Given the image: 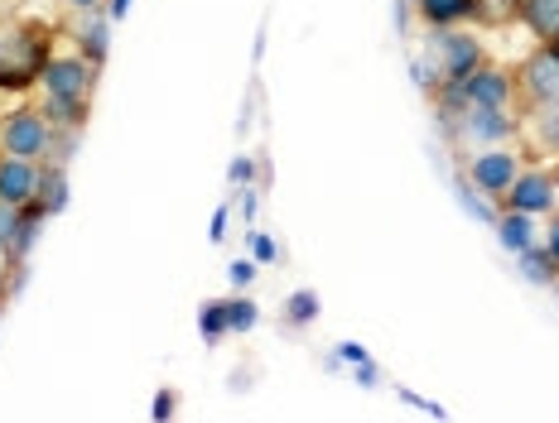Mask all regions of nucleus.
<instances>
[{"instance_id":"20e7f679","label":"nucleus","mask_w":559,"mask_h":423,"mask_svg":"<svg viewBox=\"0 0 559 423\" xmlns=\"http://www.w3.org/2000/svg\"><path fill=\"white\" fill-rule=\"evenodd\" d=\"M53 140H58V125L39 111V106H20V111H10L5 121H0V155L49 159Z\"/></svg>"},{"instance_id":"f03ea898","label":"nucleus","mask_w":559,"mask_h":423,"mask_svg":"<svg viewBox=\"0 0 559 423\" xmlns=\"http://www.w3.org/2000/svg\"><path fill=\"white\" fill-rule=\"evenodd\" d=\"M53 34L34 20H0V92H25L53 58Z\"/></svg>"},{"instance_id":"2eb2a0df","label":"nucleus","mask_w":559,"mask_h":423,"mask_svg":"<svg viewBox=\"0 0 559 423\" xmlns=\"http://www.w3.org/2000/svg\"><path fill=\"white\" fill-rule=\"evenodd\" d=\"M223 333H231V327H227V303H207V309H203V337H207V342H217Z\"/></svg>"},{"instance_id":"412c9836","label":"nucleus","mask_w":559,"mask_h":423,"mask_svg":"<svg viewBox=\"0 0 559 423\" xmlns=\"http://www.w3.org/2000/svg\"><path fill=\"white\" fill-rule=\"evenodd\" d=\"M126 5H131V0H111V20H121V15H126Z\"/></svg>"},{"instance_id":"9d476101","label":"nucleus","mask_w":559,"mask_h":423,"mask_svg":"<svg viewBox=\"0 0 559 423\" xmlns=\"http://www.w3.org/2000/svg\"><path fill=\"white\" fill-rule=\"evenodd\" d=\"M516 20L540 44H555L559 39V0H516Z\"/></svg>"},{"instance_id":"aec40b11","label":"nucleus","mask_w":559,"mask_h":423,"mask_svg":"<svg viewBox=\"0 0 559 423\" xmlns=\"http://www.w3.org/2000/svg\"><path fill=\"white\" fill-rule=\"evenodd\" d=\"M251 279V265H231V285H247Z\"/></svg>"},{"instance_id":"1a4fd4ad","label":"nucleus","mask_w":559,"mask_h":423,"mask_svg":"<svg viewBox=\"0 0 559 423\" xmlns=\"http://www.w3.org/2000/svg\"><path fill=\"white\" fill-rule=\"evenodd\" d=\"M415 10L429 29H453L463 20H483V0H415Z\"/></svg>"},{"instance_id":"39448f33","label":"nucleus","mask_w":559,"mask_h":423,"mask_svg":"<svg viewBox=\"0 0 559 423\" xmlns=\"http://www.w3.org/2000/svg\"><path fill=\"white\" fill-rule=\"evenodd\" d=\"M435 34L439 39H429V49H435V58H439L435 63L439 87H459V82H468L477 68H487V53L473 34H463V29H435Z\"/></svg>"},{"instance_id":"4be33fe9","label":"nucleus","mask_w":559,"mask_h":423,"mask_svg":"<svg viewBox=\"0 0 559 423\" xmlns=\"http://www.w3.org/2000/svg\"><path fill=\"white\" fill-rule=\"evenodd\" d=\"M555 179H559V169H555Z\"/></svg>"},{"instance_id":"4468645a","label":"nucleus","mask_w":559,"mask_h":423,"mask_svg":"<svg viewBox=\"0 0 559 423\" xmlns=\"http://www.w3.org/2000/svg\"><path fill=\"white\" fill-rule=\"evenodd\" d=\"M502 241L511 245V251H526V245H531V211L502 207Z\"/></svg>"},{"instance_id":"dca6fc26","label":"nucleus","mask_w":559,"mask_h":423,"mask_svg":"<svg viewBox=\"0 0 559 423\" xmlns=\"http://www.w3.org/2000/svg\"><path fill=\"white\" fill-rule=\"evenodd\" d=\"M251 323H255V309H251V303L231 299V303H227V327H231V333H241V327H251Z\"/></svg>"},{"instance_id":"7ed1b4c3","label":"nucleus","mask_w":559,"mask_h":423,"mask_svg":"<svg viewBox=\"0 0 559 423\" xmlns=\"http://www.w3.org/2000/svg\"><path fill=\"white\" fill-rule=\"evenodd\" d=\"M511 101H516V121H531L535 111L559 101V53L550 44H540L526 63H516V73H511Z\"/></svg>"},{"instance_id":"f3484780","label":"nucleus","mask_w":559,"mask_h":423,"mask_svg":"<svg viewBox=\"0 0 559 423\" xmlns=\"http://www.w3.org/2000/svg\"><path fill=\"white\" fill-rule=\"evenodd\" d=\"M313 313H319V299H313V293H299V299L289 303V317H295V323H309Z\"/></svg>"},{"instance_id":"6e6552de","label":"nucleus","mask_w":559,"mask_h":423,"mask_svg":"<svg viewBox=\"0 0 559 423\" xmlns=\"http://www.w3.org/2000/svg\"><path fill=\"white\" fill-rule=\"evenodd\" d=\"M39 159H20V155H0V203L10 207H29L39 193Z\"/></svg>"},{"instance_id":"9b49d317","label":"nucleus","mask_w":559,"mask_h":423,"mask_svg":"<svg viewBox=\"0 0 559 423\" xmlns=\"http://www.w3.org/2000/svg\"><path fill=\"white\" fill-rule=\"evenodd\" d=\"M521 125H531L535 149H540V155L559 159V101H550V106H545V111H535L531 121H521Z\"/></svg>"},{"instance_id":"a211bd4d","label":"nucleus","mask_w":559,"mask_h":423,"mask_svg":"<svg viewBox=\"0 0 559 423\" xmlns=\"http://www.w3.org/2000/svg\"><path fill=\"white\" fill-rule=\"evenodd\" d=\"M545 251H550V261L559 265V217L550 211V227H545Z\"/></svg>"},{"instance_id":"0eeeda50","label":"nucleus","mask_w":559,"mask_h":423,"mask_svg":"<svg viewBox=\"0 0 559 423\" xmlns=\"http://www.w3.org/2000/svg\"><path fill=\"white\" fill-rule=\"evenodd\" d=\"M516 173H521V159L511 149H487V155H473L463 164V183H473L487 197H502Z\"/></svg>"},{"instance_id":"423d86ee","label":"nucleus","mask_w":559,"mask_h":423,"mask_svg":"<svg viewBox=\"0 0 559 423\" xmlns=\"http://www.w3.org/2000/svg\"><path fill=\"white\" fill-rule=\"evenodd\" d=\"M555 193H559L555 169H521L497 203L511 207V211H531V217H540V211H555Z\"/></svg>"},{"instance_id":"f257e3e1","label":"nucleus","mask_w":559,"mask_h":423,"mask_svg":"<svg viewBox=\"0 0 559 423\" xmlns=\"http://www.w3.org/2000/svg\"><path fill=\"white\" fill-rule=\"evenodd\" d=\"M92 82H97V63L87 53H63L44 63V116L58 125V131H78L92 111Z\"/></svg>"},{"instance_id":"ddd939ff","label":"nucleus","mask_w":559,"mask_h":423,"mask_svg":"<svg viewBox=\"0 0 559 423\" xmlns=\"http://www.w3.org/2000/svg\"><path fill=\"white\" fill-rule=\"evenodd\" d=\"M73 34L83 44V53L102 68V58H107V20H87V10H83V29H73Z\"/></svg>"},{"instance_id":"f8f14e48","label":"nucleus","mask_w":559,"mask_h":423,"mask_svg":"<svg viewBox=\"0 0 559 423\" xmlns=\"http://www.w3.org/2000/svg\"><path fill=\"white\" fill-rule=\"evenodd\" d=\"M521 255V275H526L531 279V285H545V289H550V285H559V265L550 261V251H545V245H526V251H516Z\"/></svg>"},{"instance_id":"6ab92c4d","label":"nucleus","mask_w":559,"mask_h":423,"mask_svg":"<svg viewBox=\"0 0 559 423\" xmlns=\"http://www.w3.org/2000/svg\"><path fill=\"white\" fill-rule=\"evenodd\" d=\"M63 5H68V10H102L107 0H63Z\"/></svg>"}]
</instances>
